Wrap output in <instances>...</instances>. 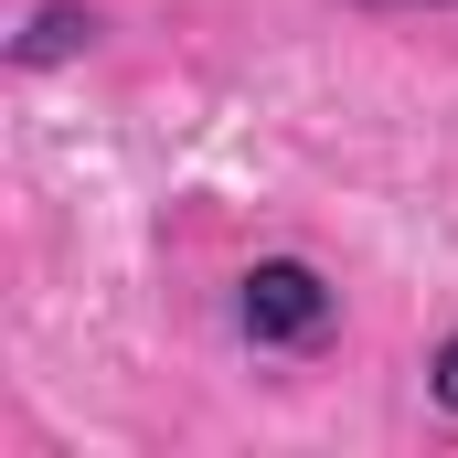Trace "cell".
Segmentation results:
<instances>
[{"label":"cell","instance_id":"obj_3","mask_svg":"<svg viewBox=\"0 0 458 458\" xmlns=\"http://www.w3.org/2000/svg\"><path fill=\"white\" fill-rule=\"evenodd\" d=\"M427 394H437V405H448V416H458V331H448V342H437V352H427Z\"/></svg>","mask_w":458,"mask_h":458},{"label":"cell","instance_id":"obj_2","mask_svg":"<svg viewBox=\"0 0 458 458\" xmlns=\"http://www.w3.org/2000/svg\"><path fill=\"white\" fill-rule=\"evenodd\" d=\"M97 32H107V21H97L86 0H43V11L21 21V43H11V64H21V75H43V64H75V54H86Z\"/></svg>","mask_w":458,"mask_h":458},{"label":"cell","instance_id":"obj_1","mask_svg":"<svg viewBox=\"0 0 458 458\" xmlns=\"http://www.w3.org/2000/svg\"><path fill=\"white\" fill-rule=\"evenodd\" d=\"M234 331L256 352H320L342 331V288L310 267V256H256L234 277Z\"/></svg>","mask_w":458,"mask_h":458},{"label":"cell","instance_id":"obj_4","mask_svg":"<svg viewBox=\"0 0 458 458\" xmlns=\"http://www.w3.org/2000/svg\"><path fill=\"white\" fill-rule=\"evenodd\" d=\"M373 11H458V0H373Z\"/></svg>","mask_w":458,"mask_h":458}]
</instances>
